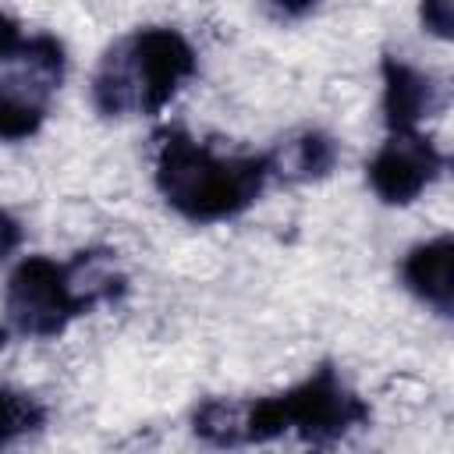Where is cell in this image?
Returning <instances> with one entry per match:
<instances>
[{
	"label": "cell",
	"mask_w": 454,
	"mask_h": 454,
	"mask_svg": "<svg viewBox=\"0 0 454 454\" xmlns=\"http://www.w3.org/2000/svg\"><path fill=\"white\" fill-rule=\"evenodd\" d=\"M380 110L387 131H422L443 110V85L433 71L401 53L380 57Z\"/></svg>",
	"instance_id": "7"
},
{
	"label": "cell",
	"mask_w": 454,
	"mask_h": 454,
	"mask_svg": "<svg viewBox=\"0 0 454 454\" xmlns=\"http://www.w3.org/2000/svg\"><path fill=\"white\" fill-rule=\"evenodd\" d=\"M0 67L7 71L4 85L50 103L67 78V46L60 35L28 28L14 14L0 11Z\"/></svg>",
	"instance_id": "6"
},
{
	"label": "cell",
	"mask_w": 454,
	"mask_h": 454,
	"mask_svg": "<svg viewBox=\"0 0 454 454\" xmlns=\"http://www.w3.org/2000/svg\"><path fill=\"white\" fill-rule=\"evenodd\" d=\"M46 426V404L18 387H0V450L14 447L25 436H35Z\"/></svg>",
	"instance_id": "10"
},
{
	"label": "cell",
	"mask_w": 454,
	"mask_h": 454,
	"mask_svg": "<svg viewBox=\"0 0 454 454\" xmlns=\"http://www.w3.org/2000/svg\"><path fill=\"white\" fill-rule=\"evenodd\" d=\"M419 25L422 32H429L433 39H450L454 28V4L450 0H426L419 7Z\"/></svg>",
	"instance_id": "12"
},
{
	"label": "cell",
	"mask_w": 454,
	"mask_h": 454,
	"mask_svg": "<svg viewBox=\"0 0 454 454\" xmlns=\"http://www.w3.org/2000/svg\"><path fill=\"white\" fill-rule=\"evenodd\" d=\"M199 74V50L174 25H138L96 60L89 103L103 121L160 117Z\"/></svg>",
	"instance_id": "4"
},
{
	"label": "cell",
	"mask_w": 454,
	"mask_h": 454,
	"mask_svg": "<svg viewBox=\"0 0 454 454\" xmlns=\"http://www.w3.org/2000/svg\"><path fill=\"white\" fill-rule=\"evenodd\" d=\"M312 11H316L312 4H273V7H270V14H277V18H284V21L305 18V14H312Z\"/></svg>",
	"instance_id": "14"
},
{
	"label": "cell",
	"mask_w": 454,
	"mask_h": 454,
	"mask_svg": "<svg viewBox=\"0 0 454 454\" xmlns=\"http://www.w3.org/2000/svg\"><path fill=\"white\" fill-rule=\"evenodd\" d=\"M128 273L110 248H78L67 259L25 255L11 266L0 294V344L57 340L82 316L117 305Z\"/></svg>",
	"instance_id": "2"
},
{
	"label": "cell",
	"mask_w": 454,
	"mask_h": 454,
	"mask_svg": "<svg viewBox=\"0 0 454 454\" xmlns=\"http://www.w3.org/2000/svg\"><path fill=\"white\" fill-rule=\"evenodd\" d=\"M273 184L266 153H223L181 124L153 135V188L188 223H227Z\"/></svg>",
	"instance_id": "3"
},
{
	"label": "cell",
	"mask_w": 454,
	"mask_h": 454,
	"mask_svg": "<svg viewBox=\"0 0 454 454\" xmlns=\"http://www.w3.org/2000/svg\"><path fill=\"white\" fill-rule=\"evenodd\" d=\"M188 422L195 440L213 450H252L294 436L309 454H326L351 433L365 429L372 408L333 362H319L277 394L202 397Z\"/></svg>",
	"instance_id": "1"
},
{
	"label": "cell",
	"mask_w": 454,
	"mask_h": 454,
	"mask_svg": "<svg viewBox=\"0 0 454 454\" xmlns=\"http://www.w3.org/2000/svg\"><path fill=\"white\" fill-rule=\"evenodd\" d=\"M21 241H25V227H21V220H18L11 209L0 206V262H7V259L21 248Z\"/></svg>",
	"instance_id": "13"
},
{
	"label": "cell",
	"mask_w": 454,
	"mask_h": 454,
	"mask_svg": "<svg viewBox=\"0 0 454 454\" xmlns=\"http://www.w3.org/2000/svg\"><path fill=\"white\" fill-rule=\"evenodd\" d=\"M447 170L443 149L426 131H387L365 163V184L383 206L419 202Z\"/></svg>",
	"instance_id": "5"
},
{
	"label": "cell",
	"mask_w": 454,
	"mask_h": 454,
	"mask_svg": "<svg viewBox=\"0 0 454 454\" xmlns=\"http://www.w3.org/2000/svg\"><path fill=\"white\" fill-rule=\"evenodd\" d=\"M270 160V177L284 184H312L333 174L340 163V142L323 128H301L262 149Z\"/></svg>",
	"instance_id": "9"
},
{
	"label": "cell",
	"mask_w": 454,
	"mask_h": 454,
	"mask_svg": "<svg viewBox=\"0 0 454 454\" xmlns=\"http://www.w3.org/2000/svg\"><path fill=\"white\" fill-rule=\"evenodd\" d=\"M50 114V103L18 92L11 85H0V142H21L43 131Z\"/></svg>",
	"instance_id": "11"
},
{
	"label": "cell",
	"mask_w": 454,
	"mask_h": 454,
	"mask_svg": "<svg viewBox=\"0 0 454 454\" xmlns=\"http://www.w3.org/2000/svg\"><path fill=\"white\" fill-rule=\"evenodd\" d=\"M450 266H454V238L443 231L436 238L415 241L401 262H397V280L401 287L426 305L429 312H436L440 319H450L454 312V280H450Z\"/></svg>",
	"instance_id": "8"
}]
</instances>
